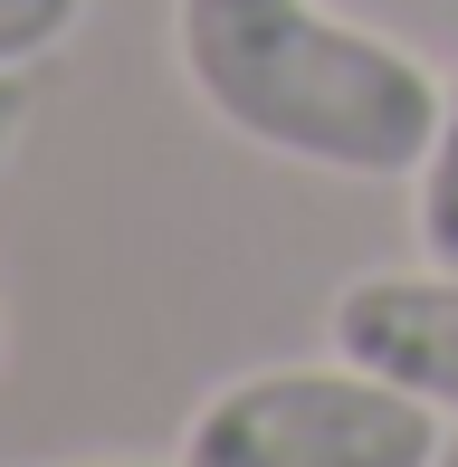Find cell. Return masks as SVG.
<instances>
[{
    "mask_svg": "<svg viewBox=\"0 0 458 467\" xmlns=\"http://www.w3.org/2000/svg\"><path fill=\"white\" fill-rule=\"evenodd\" d=\"M172 48L229 134L344 182H411L449 115V87L401 38L325 0H172Z\"/></svg>",
    "mask_w": 458,
    "mask_h": 467,
    "instance_id": "6da1fadb",
    "label": "cell"
},
{
    "mask_svg": "<svg viewBox=\"0 0 458 467\" xmlns=\"http://www.w3.org/2000/svg\"><path fill=\"white\" fill-rule=\"evenodd\" d=\"M87 467H134V458H87Z\"/></svg>",
    "mask_w": 458,
    "mask_h": 467,
    "instance_id": "ba28073f",
    "label": "cell"
},
{
    "mask_svg": "<svg viewBox=\"0 0 458 467\" xmlns=\"http://www.w3.org/2000/svg\"><path fill=\"white\" fill-rule=\"evenodd\" d=\"M411 229H421V258L458 277V77H449V115L430 134L421 172H411Z\"/></svg>",
    "mask_w": 458,
    "mask_h": 467,
    "instance_id": "277c9868",
    "label": "cell"
},
{
    "mask_svg": "<svg viewBox=\"0 0 458 467\" xmlns=\"http://www.w3.org/2000/svg\"><path fill=\"white\" fill-rule=\"evenodd\" d=\"M440 410L363 363H286L211 391L182 467H440Z\"/></svg>",
    "mask_w": 458,
    "mask_h": 467,
    "instance_id": "7a4b0ae2",
    "label": "cell"
},
{
    "mask_svg": "<svg viewBox=\"0 0 458 467\" xmlns=\"http://www.w3.org/2000/svg\"><path fill=\"white\" fill-rule=\"evenodd\" d=\"M325 334H335L344 363L401 381L411 400H430V410L458 420V277L449 267H372V277H353L335 296V315H325Z\"/></svg>",
    "mask_w": 458,
    "mask_h": 467,
    "instance_id": "3957f363",
    "label": "cell"
},
{
    "mask_svg": "<svg viewBox=\"0 0 458 467\" xmlns=\"http://www.w3.org/2000/svg\"><path fill=\"white\" fill-rule=\"evenodd\" d=\"M440 467H458V430H449V449H440Z\"/></svg>",
    "mask_w": 458,
    "mask_h": 467,
    "instance_id": "52a82bcc",
    "label": "cell"
},
{
    "mask_svg": "<svg viewBox=\"0 0 458 467\" xmlns=\"http://www.w3.org/2000/svg\"><path fill=\"white\" fill-rule=\"evenodd\" d=\"M29 115H38V77H29V67H0V172H10V153H19V134H29Z\"/></svg>",
    "mask_w": 458,
    "mask_h": 467,
    "instance_id": "8992f818",
    "label": "cell"
},
{
    "mask_svg": "<svg viewBox=\"0 0 458 467\" xmlns=\"http://www.w3.org/2000/svg\"><path fill=\"white\" fill-rule=\"evenodd\" d=\"M87 19V0H0V67H38Z\"/></svg>",
    "mask_w": 458,
    "mask_h": 467,
    "instance_id": "5b68a950",
    "label": "cell"
}]
</instances>
